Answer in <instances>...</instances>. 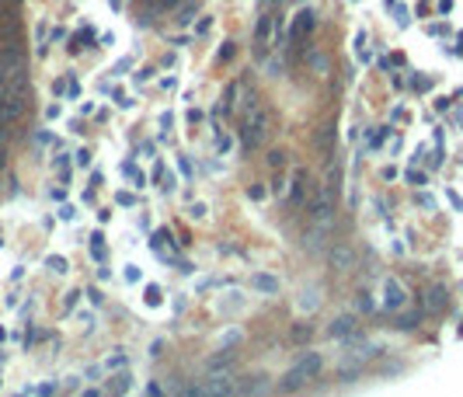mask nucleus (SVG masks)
Masks as SVG:
<instances>
[{
	"instance_id": "34",
	"label": "nucleus",
	"mask_w": 463,
	"mask_h": 397,
	"mask_svg": "<svg viewBox=\"0 0 463 397\" xmlns=\"http://www.w3.org/2000/svg\"><path fill=\"white\" fill-rule=\"evenodd\" d=\"M393 14H397V21H400V25H407V21H411V18H407V11H404V7H397V11H393Z\"/></svg>"
},
{
	"instance_id": "5",
	"label": "nucleus",
	"mask_w": 463,
	"mask_h": 397,
	"mask_svg": "<svg viewBox=\"0 0 463 397\" xmlns=\"http://www.w3.org/2000/svg\"><path fill=\"white\" fill-rule=\"evenodd\" d=\"M313 28H317V18H313V11H300V14L293 18V46H310V35H313Z\"/></svg>"
},
{
	"instance_id": "15",
	"label": "nucleus",
	"mask_w": 463,
	"mask_h": 397,
	"mask_svg": "<svg viewBox=\"0 0 463 397\" xmlns=\"http://www.w3.org/2000/svg\"><path fill=\"white\" fill-rule=\"evenodd\" d=\"M310 67H313V74H327L331 70V60H327V53H310Z\"/></svg>"
},
{
	"instance_id": "17",
	"label": "nucleus",
	"mask_w": 463,
	"mask_h": 397,
	"mask_svg": "<svg viewBox=\"0 0 463 397\" xmlns=\"http://www.w3.org/2000/svg\"><path fill=\"white\" fill-rule=\"evenodd\" d=\"M143 300H147V307H160V303H164V289H160V286H147Z\"/></svg>"
},
{
	"instance_id": "16",
	"label": "nucleus",
	"mask_w": 463,
	"mask_h": 397,
	"mask_svg": "<svg viewBox=\"0 0 463 397\" xmlns=\"http://www.w3.org/2000/svg\"><path fill=\"white\" fill-rule=\"evenodd\" d=\"M317 303H320V289H313V286H310L307 293L300 296V310H307V314H310V310H317Z\"/></svg>"
},
{
	"instance_id": "27",
	"label": "nucleus",
	"mask_w": 463,
	"mask_h": 397,
	"mask_svg": "<svg viewBox=\"0 0 463 397\" xmlns=\"http://www.w3.org/2000/svg\"><path fill=\"white\" fill-rule=\"evenodd\" d=\"M404 178H407V181H411V185H425V174H421V171H407V174H404Z\"/></svg>"
},
{
	"instance_id": "12",
	"label": "nucleus",
	"mask_w": 463,
	"mask_h": 397,
	"mask_svg": "<svg viewBox=\"0 0 463 397\" xmlns=\"http://www.w3.org/2000/svg\"><path fill=\"white\" fill-rule=\"evenodd\" d=\"M355 324H359L355 317H338L331 327H327V331H331L334 338H345V334H352V338H355Z\"/></svg>"
},
{
	"instance_id": "36",
	"label": "nucleus",
	"mask_w": 463,
	"mask_h": 397,
	"mask_svg": "<svg viewBox=\"0 0 463 397\" xmlns=\"http://www.w3.org/2000/svg\"><path fill=\"white\" fill-rule=\"evenodd\" d=\"M67 91H70V98H77V94H80V84H77V80H70V84H67Z\"/></svg>"
},
{
	"instance_id": "33",
	"label": "nucleus",
	"mask_w": 463,
	"mask_h": 397,
	"mask_svg": "<svg viewBox=\"0 0 463 397\" xmlns=\"http://www.w3.org/2000/svg\"><path fill=\"white\" fill-rule=\"evenodd\" d=\"M77 164H80V167H87V164H91V154H87V150H80V154H77Z\"/></svg>"
},
{
	"instance_id": "20",
	"label": "nucleus",
	"mask_w": 463,
	"mask_h": 397,
	"mask_svg": "<svg viewBox=\"0 0 463 397\" xmlns=\"http://www.w3.org/2000/svg\"><path fill=\"white\" fill-rule=\"evenodd\" d=\"M126 362H129V355H126V352H112V355H108V362H105V366H108V369H122V366H126Z\"/></svg>"
},
{
	"instance_id": "24",
	"label": "nucleus",
	"mask_w": 463,
	"mask_h": 397,
	"mask_svg": "<svg viewBox=\"0 0 463 397\" xmlns=\"http://www.w3.org/2000/svg\"><path fill=\"white\" fill-rule=\"evenodd\" d=\"M418 324V310H411V314H400L397 317V327H414Z\"/></svg>"
},
{
	"instance_id": "35",
	"label": "nucleus",
	"mask_w": 463,
	"mask_h": 397,
	"mask_svg": "<svg viewBox=\"0 0 463 397\" xmlns=\"http://www.w3.org/2000/svg\"><path fill=\"white\" fill-rule=\"evenodd\" d=\"M418 202H421V206H425V209H435V199H432V195H421V199H418Z\"/></svg>"
},
{
	"instance_id": "9",
	"label": "nucleus",
	"mask_w": 463,
	"mask_h": 397,
	"mask_svg": "<svg viewBox=\"0 0 463 397\" xmlns=\"http://www.w3.org/2000/svg\"><path fill=\"white\" fill-rule=\"evenodd\" d=\"M192 394H233V383L227 373H216L206 387H192Z\"/></svg>"
},
{
	"instance_id": "21",
	"label": "nucleus",
	"mask_w": 463,
	"mask_h": 397,
	"mask_svg": "<svg viewBox=\"0 0 463 397\" xmlns=\"http://www.w3.org/2000/svg\"><path fill=\"white\" fill-rule=\"evenodd\" d=\"M233 53H237V42H223V49H220V56H216V60H220V63H230Z\"/></svg>"
},
{
	"instance_id": "30",
	"label": "nucleus",
	"mask_w": 463,
	"mask_h": 397,
	"mask_svg": "<svg viewBox=\"0 0 463 397\" xmlns=\"http://www.w3.org/2000/svg\"><path fill=\"white\" fill-rule=\"evenodd\" d=\"M251 199H254V202H261V199H265V188H261V185H254V188H251Z\"/></svg>"
},
{
	"instance_id": "1",
	"label": "nucleus",
	"mask_w": 463,
	"mask_h": 397,
	"mask_svg": "<svg viewBox=\"0 0 463 397\" xmlns=\"http://www.w3.org/2000/svg\"><path fill=\"white\" fill-rule=\"evenodd\" d=\"M265 136H268V112L251 101L244 119H240V147L244 150H258L265 143Z\"/></svg>"
},
{
	"instance_id": "38",
	"label": "nucleus",
	"mask_w": 463,
	"mask_h": 397,
	"mask_svg": "<svg viewBox=\"0 0 463 397\" xmlns=\"http://www.w3.org/2000/svg\"><path fill=\"white\" fill-rule=\"evenodd\" d=\"M0 164H4V133H0Z\"/></svg>"
},
{
	"instance_id": "6",
	"label": "nucleus",
	"mask_w": 463,
	"mask_h": 397,
	"mask_svg": "<svg viewBox=\"0 0 463 397\" xmlns=\"http://www.w3.org/2000/svg\"><path fill=\"white\" fill-rule=\"evenodd\" d=\"M272 32H275V18L272 14H261L258 18V28H254V53L258 56H265V49L272 42Z\"/></svg>"
},
{
	"instance_id": "31",
	"label": "nucleus",
	"mask_w": 463,
	"mask_h": 397,
	"mask_svg": "<svg viewBox=\"0 0 463 397\" xmlns=\"http://www.w3.org/2000/svg\"><path fill=\"white\" fill-rule=\"evenodd\" d=\"M192 216H195V220H202V216H206V206H202V202H195V206H192Z\"/></svg>"
},
{
	"instance_id": "4",
	"label": "nucleus",
	"mask_w": 463,
	"mask_h": 397,
	"mask_svg": "<svg viewBox=\"0 0 463 397\" xmlns=\"http://www.w3.org/2000/svg\"><path fill=\"white\" fill-rule=\"evenodd\" d=\"M289 185H293L289 188V206H307V199H310V171L307 167H296Z\"/></svg>"
},
{
	"instance_id": "13",
	"label": "nucleus",
	"mask_w": 463,
	"mask_h": 397,
	"mask_svg": "<svg viewBox=\"0 0 463 397\" xmlns=\"http://www.w3.org/2000/svg\"><path fill=\"white\" fill-rule=\"evenodd\" d=\"M338 188H341V160L331 154V171H327V192H331V195H338Z\"/></svg>"
},
{
	"instance_id": "2",
	"label": "nucleus",
	"mask_w": 463,
	"mask_h": 397,
	"mask_svg": "<svg viewBox=\"0 0 463 397\" xmlns=\"http://www.w3.org/2000/svg\"><path fill=\"white\" fill-rule=\"evenodd\" d=\"M324 369V355L320 352H303L300 359H296V366L286 373V390H293V387H300V383H307V380H313L317 373Z\"/></svg>"
},
{
	"instance_id": "14",
	"label": "nucleus",
	"mask_w": 463,
	"mask_h": 397,
	"mask_svg": "<svg viewBox=\"0 0 463 397\" xmlns=\"http://www.w3.org/2000/svg\"><path fill=\"white\" fill-rule=\"evenodd\" d=\"M317 150H324L327 157L334 154V133H331V126H324V129L317 133Z\"/></svg>"
},
{
	"instance_id": "10",
	"label": "nucleus",
	"mask_w": 463,
	"mask_h": 397,
	"mask_svg": "<svg viewBox=\"0 0 463 397\" xmlns=\"http://www.w3.org/2000/svg\"><path fill=\"white\" fill-rule=\"evenodd\" d=\"M251 286H254L258 293H265V296H275V293L282 289V282H279L275 275H268V272H254V275H251Z\"/></svg>"
},
{
	"instance_id": "23",
	"label": "nucleus",
	"mask_w": 463,
	"mask_h": 397,
	"mask_svg": "<svg viewBox=\"0 0 463 397\" xmlns=\"http://www.w3.org/2000/svg\"><path fill=\"white\" fill-rule=\"evenodd\" d=\"M237 341H240V331H227V334L220 338V348H233Z\"/></svg>"
},
{
	"instance_id": "19",
	"label": "nucleus",
	"mask_w": 463,
	"mask_h": 397,
	"mask_svg": "<svg viewBox=\"0 0 463 397\" xmlns=\"http://www.w3.org/2000/svg\"><path fill=\"white\" fill-rule=\"evenodd\" d=\"M91 254H94L98 261H105V254H108V251H105V237H101V234H94V237H91Z\"/></svg>"
},
{
	"instance_id": "8",
	"label": "nucleus",
	"mask_w": 463,
	"mask_h": 397,
	"mask_svg": "<svg viewBox=\"0 0 463 397\" xmlns=\"http://www.w3.org/2000/svg\"><path fill=\"white\" fill-rule=\"evenodd\" d=\"M404 300H407L404 286H400L397 279H383V303H386V307H390V310H400Z\"/></svg>"
},
{
	"instance_id": "11",
	"label": "nucleus",
	"mask_w": 463,
	"mask_h": 397,
	"mask_svg": "<svg viewBox=\"0 0 463 397\" xmlns=\"http://www.w3.org/2000/svg\"><path fill=\"white\" fill-rule=\"evenodd\" d=\"M446 303H449V300H446V289H442V286H428V289H425V310H428V314H442Z\"/></svg>"
},
{
	"instance_id": "25",
	"label": "nucleus",
	"mask_w": 463,
	"mask_h": 397,
	"mask_svg": "<svg viewBox=\"0 0 463 397\" xmlns=\"http://www.w3.org/2000/svg\"><path fill=\"white\" fill-rule=\"evenodd\" d=\"M122 275H126V282H140V279H143L140 265H126V272H122Z\"/></svg>"
},
{
	"instance_id": "26",
	"label": "nucleus",
	"mask_w": 463,
	"mask_h": 397,
	"mask_svg": "<svg viewBox=\"0 0 463 397\" xmlns=\"http://www.w3.org/2000/svg\"><path fill=\"white\" fill-rule=\"evenodd\" d=\"M310 334H313V331H310L307 324H300V327H293V338H296V341H307Z\"/></svg>"
},
{
	"instance_id": "29",
	"label": "nucleus",
	"mask_w": 463,
	"mask_h": 397,
	"mask_svg": "<svg viewBox=\"0 0 463 397\" xmlns=\"http://www.w3.org/2000/svg\"><path fill=\"white\" fill-rule=\"evenodd\" d=\"M282 157H286V154H279V150H275V154H268V164L279 171V167H282Z\"/></svg>"
},
{
	"instance_id": "22",
	"label": "nucleus",
	"mask_w": 463,
	"mask_h": 397,
	"mask_svg": "<svg viewBox=\"0 0 463 397\" xmlns=\"http://www.w3.org/2000/svg\"><path fill=\"white\" fill-rule=\"evenodd\" d=\"M46 265H49L53 272H67V258H60V254H49V258H46Z\"/></svg>"
},
{
	"instance_id": "3",
	"label": "nucleus",
	"mask_w": 463,
	"mask_h": 397,
	"mask_svg": "<svg viewBox=\"0 0 463 397\" xmlns=\"http://www.w3.org/2000/svg\"><path fill=\"white\" fill-rule=\"evenodd\" d=\"M28 112V91H11L0 98V122H18Z\"/></svg>"
},
{
	"instance_id": "28",
	"label": "nucleus",
	"mask_w": 463,
	"mask_h": 397,
	"mask_svg": "<svg viewBox=\"0 0 463 397\" xmlns=\"http://www.w3.org/2000/svg\"><path fill=\"white\" fill-rule=\"evenodd\" d=\"M178 0H150V7H157V11H167V7H174Z\"/></svg>"
},
{
	"instance_id": "18",
	"label": "nucleus",
	"mask_w": 463,
	"mask_h": 397,
	"mask_svg": "<svg viewBox=\"0 0 463 397\" xmlns=\"http://www.w3.org/2000/svg\"><path fill=\"white\" fill-rule=\"evenodd\" d=\"M129 387H133V376H129V373H119V376L108 383V390H115V394H122V390H129Z\"/></svg>"
},
{
	"instance_id": "32",
	"label": "nucleus",
	"mask_w": 463,
	"mask_h": 397,
	"mask_svg": "<svg viewBox=\"0 0 463 397\" xmlns=\"http://www.w3.org/2000/svg\"><path fill=\"white\" fill-rule=\"evenodd\" d=\"M60 216H63V220H74V216H77V209H74V206H63V209H60Z\"/></svg>"
},
{
	"instance_id": "37",
	"label": "nucleus",
	"mask_w": 463,
	"mask_h": 397,
	"mask_svg": "<svg viewBox=\"0 0 463 397\" xmlns=\"http://www.w3.org/2000/svg\"><path fill=\"white\" fill-rule=\"evenodd\" d=\"M449 7H453V0H439V11L442 14H449Z\"/></svg>"
},
{
	"instance_id": "7",
	"label": "nucleus",
	"mask_w": 463,
	"mask_h": 397,
	"mask_svg": "<svg viewBox=\"0 0 463 397\" xmlns=\"http://www.w3.org/2000/svg\"><path fill=\"white\" fill-rule=\"evenodd\" d=\"M327 261H331V268H338V272H348V268L355 265V251H352L348 244H338V247H331Z\"/></svg>"
}]
</instances>
